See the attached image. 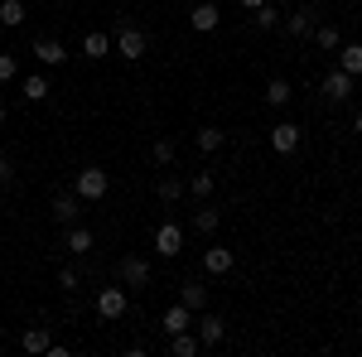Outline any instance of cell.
Instances as JSON below:
<instances>
[{
    "label": "cell",
    "mask_w": 362,
    "mask_h": 357,
    "mask_svg": "<svg viewBox=\"0 0 362 357\" xmlns=\"http://www.w3.org/2000/svg\"><path fill=\"white\" fill-rule=\"evenodd\" d=\"M169 353H174V357H198V353H203V343H198L194 329H184V333L169 338Z\"/></svg>",
    "instance_id": "20"
},
{
    "label": "cell",
    "mask_w": 362,
    "mask_h": 357,
    "mask_svg": "<svg viewBox=\"0 0 362 357\" xmlns=\"http://www.w3.org/2000/svg\"><path fill=\"white\" fill-rule=\"evenodd\" d=\"M338 68L348 73V78H362V44H338Z\"/></svg>",
    "instance_id": "17"
},
{
    "label": "cell",
    "mask_w": 362,
    "mask_h": 357,
    "mask_svg": "<svg viewBox=\"0 0 362 357\" xmlns=\"http://www.w3.org/2000/svg\"><path fill=\"white\" fill-rule=\"evenodd\" d=\"M218 222H223V218H218V208H198V213H194V232H198V237H213Z\"/></svg>",
    "instance_id": "26"
},
{
    "label": "cell",
    "mask_w": 362,
    "mask_h": 357,
    "mask_svg": "<svg viewBox=\"0 0 362 357\" xmlns=\"http://www.w3.org/2000/svg\"><path fill=\"white\" fill-rule=\"evenodd\" d=\"M232 261H237L232 247H208V251H203V271H208V275H227V271H232Z\"/></svg>",
    "instance_id": "14"
},
{
    "label": "cell",
    "mask_w": 362,
    "mask_h": 357,
    "mask_svg": "<svg viewBox=\"0 0 362 357\" xmlns=\"http://www.w3.org/2000/svg\"><path fill=\"white\" fill-rule=\"evenodd\" d=\"M58 285H63L68 295H78V285H83V280H78V271H73V266H68V271H58Z\"/></svg>",
    "instance_id": "32"
},
{
    "label": "cell",
    "mask_w": 362,
    "mask_h": 357,
    "mask_svg": "<svg viewBox=\"0 0 362 357\" xmlns=\"http://www.w3.org/2000/svg\"><path fill=\"white\" fill-rule=\"evenodd\" d=\"M107 189H112V179H107V169H97V165L78 169V179H73V193H78L83 203H97V198H107Z\"/></svg>",
    "instance_id": "4"
},
{
    "label": "cell",
    "mask_w": 362,
    "mask_h": 357,
    "mask_svg": "<svg viewBox=\"0 0 362 357\" xmlns=\"http://www.w3.org/2000/svg\"><path fill=\"white\" fill-rule=\"evenodd\" d=\"M189 25H194L198 34H213V29L223 25V10H218L213 0H198L194 10H189Z\"/></svg>",
    "instance_id": "9"
},
{
    "label": "cell",
    "mask_w": 362,
    "mask_h": 357,
    "mask_svg": "<svg viewBox=\"0 0 362 357\" xmlns=\"http://www.w3.org/2000/svg\"><path fill=\"white\" fill-rule=\"evenodd\" d=\"M251 25H256V29H276V25H280V10H276V5H261V10H251Z\"/></svg>",
    "instance_id": "29"
},
{
    "label": "cell",
    "mask_w": 362,
    "mask_h": 357,
    "mask_svg": "<svg viewBox=\"0 0 362 357\" xmlns=\"http://www.w3.org/2000/svg\"><path fill=\"white\" fill-rule=\"evenodd\" d=\"M194 145L203 150V155H218V150L227 145V131H223V126H198V131H194Z\"/></svg>",
    "instance_id": "13"
},
{
    "label": "cell",
    "mask_w": 362,
    "mask_h": 357,
    "mask_svg": "<svg viewBox=\"0 0 362 357\" xmlns=\"http://www.w3.org/2000/svg\"><path fill=\"white\" fill-rule=\"evenodd\" d=\"M271 150H276V155H295V150H300V126H295V121H276V126H271Z\"/></svg>",
    "instance_id": "7"
},
{
    "label": "cell",
    "mask_w": 362,
    "mask_h": 357,
    "mask_svg": "<svg viewBox=\"0 0 362 357\" xmlns=\"http://www.w3.org/2000/svg\"><path fill=\"white\" fill-rule=\"evenodd\" d=\"M280 25H285V34H295V39H309L314 34V15H309V5H295L290 15H280Z\"/></svg>",
    "instance_id": "11"
},
{
    "label": "cell",
    "mask_w": 362,
    "mask_h": 357,
    "mask_svg": "<svg viewBox=\"0 0 362 357\" xmlns=\"http://www.w3.org/2000/svg\"><path fill=\"white\" fill-rule=\"evenodd\" d=\"M179 304H189V309H208V290H203V285H198V280H184V285H179Z\"/></svg>",
    "instance_id": "22"
},
{
    "label": "cell",
    "mask_w": 362,
    "mask_h": 357,
    "mask_svg": "<svg viewBox=\"0 0 362 357\" xmlns=\"http://www.w3.org/2000/svg\"><path fill=\"white\" fill-rule=\"evenodd\" d=\"M49 92H54V87H49V78H44V73H29V78H20V97H25V102H44Z\"/></svg>",
    "instance_id": "18"
},
{
    "label": "cell",
    "mask_w": 362,
    "mask_h": 357,
    "mask_svg": "<svg viewBox=\"0 0 362 357\" xmlns=\"http://www.w3.org/2000/svg\"><path fill=\"white\" fill-rule=\"evenodd\" d=\"M116 280L126 285V290H150V280H155V271H150V261L145 256H121V266H116Z\"/></svg>",
    "instance_id": "2"
},
{
    "label": "cell",
    "mask_w": 362,
    "mask_h": 357,
    "mask_svg": "<svg viewBox=\"0 0 362 357\" xmlns=\"http://www.w3.org/2000/svg\"><path fill=\"white\" fill-rule=\"evenodd\" d=\"M5 83H20V63H15V54H0V87Z\"/></svg>",
    "instance_id": "31"
},
{
    "label": "cell",
    "mask_w": 362,
    "mask_h": 357,
    "mask_svg": "<svg viewBox=\"0 0 362 357\" xmlns=\"http://www.w3.org/2000/svg\"><path fill=\"white\" fill-rule=\"evenodd\" d=\"M5 116H10V111H5V102H0V126H5Z\"/></svg>",
    "instance_id": "36"
},
{
    "label": "cell",
    "mask_w": 362,
    "mask_h": 357,
    "mask_svg": "<svg viewBox=\"0 0 362 357\" xmlns=\"http://www.w3.org/2000/svg\"><path fill=\"white\" fill-rule=\"evenodd\" d=\"M242 5H247V10H261V5H266V0H242Z\"/></svg>",
    "instance_id": "34"
},
{
    "label": "cell",
    "mask_w": 362,
    "mask_h": 357,
    "mask_svg": "<svg viewBox=\"0 0 362 357\" xmlns=\"http://www.w3.org/2000/svg\"><path fill=\"white\" fill-rule=\"evenodd\" d=\"M34 58H39L44 68H58V63H68V49L58 44L54 34H44V39H34Z\"/></svg>",
    "instance_id": "12"
},
{
    "label": "cell",
    "mask_w": 362,
    "mask_h": 357,
    "mask_svg": "<svg viewBox=\"0 0 362 357\" xmlns=\"http://www.w3.org/2000/svg\"><path fill=\"white\" fill-rule=\"evenodd\" d=\"M155 251H160V256H179V251H184V227H179V222H160V227H155Z\"/></svg>",
    "instance_id": "8"
},
{
    "label": "cell",
    "mask_w": 362,
    "mask_h": 357,
    "mask_svg": "<svg viewBox=\"0 0 362 357\" xmlns=\"http://www.w3.org/2000/svg\"><path fill=\"white\" fill-rule=\"evenodd\" d=\"M112 44H116V54L126 58V63H140V58L150 54V34H145V29H136L131 20H116Z\"/></svg>",
    "instance_id": "1"
},
{
    "label": "cell",
    "mask_w": 362,
    "mask_h": 357,
    "mask_svg": "<svg viewBox=\"0 0 362 357\" xmlns=\"http://www.w3.org/2000/svg\"><path fill=\"white\" fill-rule=\"evenodd\" d=\"M155 198H160V203H179V198H184V179H179V174H160V179H155Z\"/></svg>",
    "instance_id": "19"
},
{
    "label": "cell",
    "mask_w": 362,
    "mask_h": 357,
    "mask_svg": "<svg viewBox=\"0 0 362 357\" xmlns=\"http://www.w3.org/2000/svg\"><path fill=\"white\" fill-rule=\"evenodd\" d=\"M107 54H112V34L92 29V34L83 39V58H92V63H97V58H107Z\"/></svg>",
    "instance_id": "21"
},
{
    "label": "cell",
    "mask_w": 362,
    "mask_h": 357,
    "mask_svg": "<svg viewBox=\"0 0 362 357\" xmlns=\"http://www.w3.org/2000/svg\"><path fill=\"white\" fill-rule=\"evenodd\" d=\"M295 5H305V0H295Z\"/></svg>",
    "instance_id": "37"
},
{
    "label": "cell",
    "mask_w": 362,
    "mask_h": 357,
    "mask_svg": "<svg viewBox=\"0 0 362 357\" xmlns=\"http://www.w3.org/2000/svg\"><path fill=\"white\" fill-rule=\"evenodd\" d=\"M353 131H358V136H362V111H358V116H353Z\"/></svg>",
    "instance_id": "35"
},
{
    "label": "cell",
    "mask_w": 362,
    "mask_h": 357,
    "mask_svg": "<svg viewBox=\"0 0 362 357\" xmlns=\"http://www.w3.org/2000/svg\"><path fill=\"white\" fill-rule=\"evenodd\" d=\"M314 44H319V49H324V54H334L338 44H343V34H338L334 25H319V29H314Z\"/></svg>",
    "instance_id": "28"
},
{
    "label": "cell",
    "mask_w": 362,
    "mask_h": 357,
    "mask_svg": "<svg viewBox=\"0 0 362 357\" xmlns=\"http://www.w3.org/2000/svg\"><path fill=\"white\" fill-rule=\"evenodd\" d=\"M184 193H189V198H198V203H203V198H213V174H208V169H203V174H194V179L184 184Z\"/></svg>",
    "instance_id": "27"
},
{
    "label": "cell",
    "mask_w": 362,
    "mask_h": 357,
    "mask_svg": "<svg viewBox=\"0 0 362 357\" xmlns=\"http://www.w3.org/2000/svg\"><path fill=\"white\" fill-rule=\"evenodd\" d=\"M150 160H155L160 169H169L174 165V140H155V145H150Z\"/></svg>",
    "instance_id": "30"
},
{
    "label": "cell",
    "mask_w": 362,
    "mask_h": 357,
    "mask_svg": "<svg viewBox=\"0 0 362 357\" xmlns=\"http://www.w3.org/2000/svg\"><path fill=\"white\" fill-rule=\"evenodd\" d=\"M184 329H194V309L189 304H169L165 314H160V333L174 338V333H184Z\"/></svg>",
    "instance_id": "6"
},
{
    "label": "cell",
    "mask_w": 362,
    "mask_h": 357,
    "mask_svg": "<svg viewBox=\"0 0 362 357\" xmlns=\"http://www.w3.org/2000/svg\"><path fill=\"white\" fill-rule=\"evenodd\" d=\"M198 343H203V348H218V343H223L227 338V319L223 314H208V309H198Z\"/></svg>",
    "instance_id": "5"
},
{
    "label": "cell",
    "mask_w": 362,
    "mask_h": 357,
    "mask_svg": "<svg viewBox=\"0 0 362 357\" xmlns=\"http://www.w3.org/2000/svg\"><path fill=\"white\" fill-rule=\"evenodd\" d=\"M290 97H295V87L285 83V78H271V83H266V107H285Z\"/></svg>",
    "instance_id": "25"
},
{
    "label": "cell",
    "mask_w": 362,
    "mask_h": 357,
    "mask_svg": "<svg viewBox=\"0 0 362 357\" xmlns=\"http://www.w3.org/2000/svg\"><path fill=\"white\" fill-rule=\"evenodd\" d=\"M78 203H83L78 193H58V198H54V222H63V227H73V222H78V213H83Z\"/></svg>",
    "instance_id": "15"
},
{
    "label": "cell",
    "mask_w": 362,
    "mask_h": 357,
    "mask_svg": "<svg viewBox=\"0 0 362 357\" xmlns=\"http://www.w3.org/2000/svg\"><path fill=\"white\" fill-rule=\"evenodd\" d=\"M49 343H54V338H49V329H44V324L20 333V348H25V353H49Z\"/></svg>",
    "instance_id": "23"
},
{
    "label": "cell",
    "mask_w": 362,
    "mask_h": 357,
    "mask_svg": "<svg viewBox=\"0 0 362 357\" xmlns=\"http://www.w3.org/2000/svg\"><path fill=\"white\" fill-rule=\"evenodd\" d=\"M0 25H5V29L25 25V0H0Z\"/></svg>",
    "instance_id": "24"
},
{
    "label": "cell",
    "mask_w": 362,
    "mask_h": 357,
    "mask_svg": "<svg viewBox=\"0 0 362 357\" xmlns=\"http://www.w3.org/2000/svg\"><path fill=\"white\" fill-rule=\"evenodd\" d=\"M0 184H10V160L0 155Z\"/></svg>",
    "instance_id": "33"
},
{
    "label": "cell",
    "mask_w": 362,
    "mask_h": 357,
    "mask_svg": "<svg viewBox=\"0 0 362 357\" xmlns=\"http://www.w3.org/2000/svg\"><path fill=\"white\" fill-rule=\"evenodd\" d=\"M63 247L73 251V256H87V251L97 247V237H92V227H83V222H73V227H68V242H63Z\"/></svg>",
    "instance_id": "16"
},
{
    "label": "cell",
    "mask_w": 362,
    "mask_h": 357,
    "mask_svg": "<svg viewBox=\"0 0 362 357\" xmlns=\"http://www.w3.org/2000/svg\"><path fill=\"white\" fill-rule=\"evenodd\" d=\"M353 83H358V78H348L343 68H334V73L319 83V92H324L329 102H348V97H353Z\"/></svg>",
    "instance_id": "10"
},
{
    "label": "cell",
    "mask_w": 362,
    "mask_h": 357,
    "mask_svg": "<svg viewBox=\"0 0 362 357\" xmlns=\"http://www.w3.org/2000/svg\"><path fill=\"white\" fill-rule=\"evenodd\" d=\"M126 309H131V295H126V285H121V280H116V285H102V290H97V314H102L107 324L126 319Z\"/></svg>",
    "instance_id": "3"
}]
</instances>
